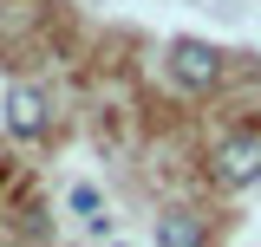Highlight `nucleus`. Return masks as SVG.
I'll list each match as a JSON object with an SVG mask.
<instances>
[{"instance_id": "1", "label": "nucleus", "mask_w": 261, "mask_h": 247, "mask_svg": "<svg viewBox=\"0 0 261 247\" xmlns=\"http://www.w3.org/2000/svg\"><path fill=\"white\" fill-rule=\"evenodd\" d=\"M170 78L190 85V91H209V85L222 78V52L202 46V39H176V46H170Z\"/></svg>"}, {"instance_id": "2", "label": "nucleus", "mask_w": 261, "mask_h": 247, "mask_svg": "<svg viewBox=\"0 0 261 247\" xmlns=\"http://www.w3.org/2000/svg\"><path fill=\"white\" fill-rule=\"evenodd\" d=\"M216 182L222 189L261 182V137H228L222 150H216Z\"/></svg>"}, {"instance_id": "3", "label": "nucleus", "mask_w": 261, "mask_h": 247, "mask_svg": "<svg viewBox=\"0 0 261 247\" xmlns=\"http://www.w3.org/2000/svg\"><path fill=\"white\" fill-rule=\"evenodd\" d=\"M7 130L13 137H46V98L33 85H13L7 91Z\"/></svg>"}, {"instance_id": "4", "label": "nucleus", "mask_w": 261, "mask_h": 247, "mask_svg": "<svg viewBox=\"0 0 261 247\" xmlns=\"http://www.w3.org/2000/svg\"><path fill=\"white\" fill-rule=\"evenodd\" d=\"M157 247H202V215H190V208L157 215Z\"/></svg>"}, {"instance_id": "5", "label": "nucleus", "mask_w": 261, "mask_h": 247, "mask_svg": "<svg viewBox=\"0 0 261 247\" xmlns=\"http://www.w3.org/2000/svg\"><path fill=\"white\" fill-rule=\"evenodd\" d=\"M72 208H79V215H92V228H105V215H98V189H72Z\"/></svg>"}]
</instances>
